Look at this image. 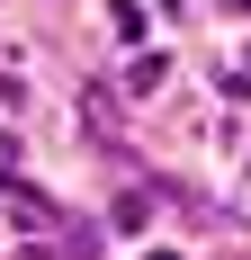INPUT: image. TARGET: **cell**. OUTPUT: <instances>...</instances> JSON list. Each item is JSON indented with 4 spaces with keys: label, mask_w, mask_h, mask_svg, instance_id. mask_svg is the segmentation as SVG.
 <instances>
[{
    "label": "cell",
    "mask_w": 251,
    "mask_h": 260,
    "mask_svg": "<svg viewBox=\"0 0 251 260\" xmlns=\"http://www.w3.org/2000/svg\"><path fill=\"white\" fill-rule=\"evenodd\" d=\"M152 260H179V251H152Z\"/></svg>",
    "instance_id": "cell-2"
},
{
    "label": "cell",
    "mask_w": 251,
    "mask_h": 260,
    "mask_svg": "<svg viewBox=\"0 0 251 260\" xmlns=\"http://www.w3.org/2000/svg\"><path fill=\"white\" fill-rule=\"evenodd\" d=\"M225 9H251V0H225Z\"/></svg>",
    "instance_id": "cell-1"
}]
</instances>
